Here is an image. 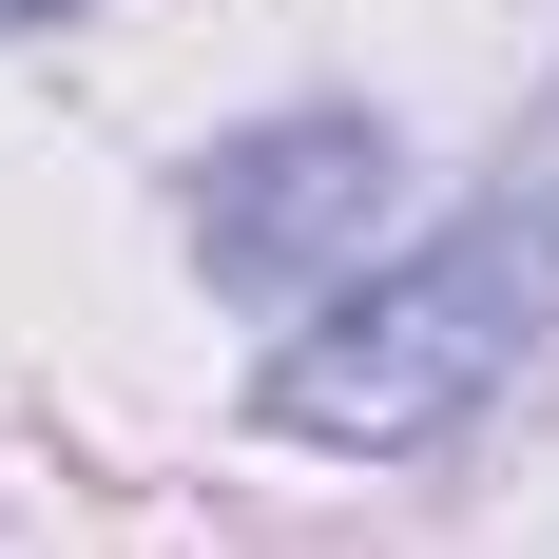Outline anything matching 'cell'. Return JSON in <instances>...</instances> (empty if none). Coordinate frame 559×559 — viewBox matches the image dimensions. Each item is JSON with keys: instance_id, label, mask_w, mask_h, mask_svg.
Wrapping results in <instances>:
<instances>
[{"instance_id": "2", "label": "cell", "mask_w": 559, "mask_h": 559, "mask_svg": "<svg viewBox=\"0 0 559 559\" xmlns=\"http://www.w3.org/2000/svg\"><path fill=\"white\" fill-rule=\"evenodd\" d=\"M386 231V135L367 116H251L231 155H193V271L231 309H309Z\"/></svg>"}, {"instance_id": "1", "label": "cell", "mask_w": 559, "mask_h": 559, "mask_svg": "<svg viewBox=\"0 0 559 559\" xmlns=\"http://www.w3.org/2000/svg\"><path fill=\"white\" fill-rule=\"evenodd\" d=\"M540 329H559V213H463V231H425L405 271L309 289V329L271 347V425L289 444H347V463L444 444Z\"/></svg>"}, {"instance_id": "3", "label": "cell", "mask_w": 559, "mask_h": 559, "mask_svg": "<svg viewBox=\"0 0 559 559\" xmlns=\"http://www.w3.org/2000/svg\"><path fill=\"white\" fill-rule=\"evenodd\" d=\"M20 20H58V0H0V39H20Z\"/></svg>"}]
</instances>
